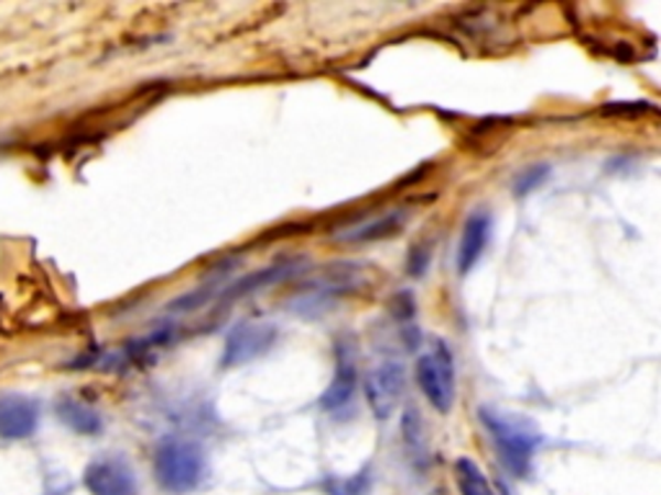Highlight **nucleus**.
<instances>
[{
	"label": "nucleus",
	"mask_w": 661,
	"mask_h": 495,
	"mask_svg": "<svg viewBox=\"0 0 661 495\" xmlns=\"http://www.w3.org/2000/svg\"><path fill=\"white\" fill-rule=\"evenodd\" d=\"M91 495H138V480L122 457H99L83 472Z\"/></svg>",
	"instance_id": "nucleus-6"
},
{
	"label": "nucleus",
	"mask_w": 661,
	"mask_h": 495,
	"mask_svg": "<svg viewBox=\"0 0 661 495\" xmlns=\"http://www.w3.org/2000/svg\"><path fill=\"white\" fill-rule=\"evenodd\" d=\"M480 424L491 433L496 449H499L501 464L512 472L514 477H524L532 468L543 433L530 418L520 413H507L496 408H480Z\"/></svg>",
	"instance_id": "nucleus-1"
},
{
	"label": "nucleus",
	"mask_w": 661,
	"mask_h": 495,
	"mask_svg": "<svg viewBox=\"0 0 661 495\" xmlns=\"http://www.w3.org/2000/svg\"><path fill=\"white\" fill-rule=\"evenodd\" d=\"M548 174H551V165L540 163V165H530V168H524L520 176H517L514 182V194L517 197H528L530 191H535L540 184L545 182Z\"/></svg>",
	"instance_id": "nucleus-15"
},
{
	"label": "nucleus",
	"mask_w": 661,
	"mask_h": 495,
	"mask_svg": "<svg viewBox=\"0 0 661 495\" xmlns=\"http://www.w3.org/2000/svg\"><path fill=\"white\" fill-rule=\"evenodd\" d=\"M42 408L34 397L0 395V439L21 441L34 437L40 429Z\"/></svg>",
	"instance_id": "nucleus-7"
},
{
	"label": "nucleus",
	"mask_w": 661,
	"mask_h": 495,
	"mask_svg": "<svg viewBox=\"0 0 661 495\" xmlns=\"http://www.w3.org/2000/svg\"><path fill=\"white\" fill-rule=\"evenodd\" d=\"M357 393V366L355 359L339 351V362H336V374L321 397V408L326 413H339L355 400Z\"/></svg>",
	"instance_id": "nucleus-11"
},
{
	"label": "nucleus",
	"mask_w": 661,
	"mask_h": 495,
	"mask_svg": "<svg viewBox=\"0 0 661 495\" xmlns=\"http://www.w3.org/2000/svg\"><path fill=\"white\" fill-rule=\"evenodd\" d=\"M426 268H430V248L416 245L409 253V274L411 276H424Z\"/></svg>",
	"instance_id": "nucleus-18"
},
{
	"label": "nucleus",
	"mask_w": 661,
	"mask_h": 495,
	"mask_svg": "<svg viewBox=\"0 0 661 495\" xmlns=\"http://www.w3.org/2000/svg\"><path fill=\"white\" fill-rule=\"evenodd\" d=\"M403 393H405V370L401 362H393V359H390V362H382L375 366V370L367 372L365 395L372 413L380 418V421H386V418L393 416L398 405L403 400Z\"/></svg>",
	"instance_id": "nucleus-5"
},
{
	"label": "nucleus",
	"mask_w": 661,
	"mask_h": 495,
	"mask_svg": "<svg viewBox=\"0 0 661 495\" xmlns=\"http://www.w3.org/2000/svg\"><path fill=\"white\" fill-rule=\"evenodd\" d=\"M403 220H405V215L401 212V209H395V212L382 215V217H378V220L357 224L355 230L344 232L342 238L347 240V243H375V240L395 235V232L403 228Z\"/></svg>",
	"instance_id": "nucleus-12"
},
{
	"label": "nucleus",
	"mask_w": 661,
	"mask_h": 495,
	"mask_svg": "<svg viewBox=\"0 0 661 495\" xmlns=\"http://www.w3.org/2000/svg\"><path fill=\"white\" fill-rule=\"evenodd\" d=\"M213 295H215V289H213V287H199V289L189 292V295L176 297L174 302L169 305V310H171V312H192V310H197V307L205 305L207 299L213 297Z\"/></svg>",
	"instance_id": "nucleus-17"
},
{
	"label": "nucleus",
	"mask_w": 661,
	"mask_h": 495,
	"mask_svg": "<svg viewBox=\"0 0 661 495\" xmlns=\"http://www.w3.org/2000/svg\"><path fill=\"white\" fill-rule=\"evenodd\" d=\"M455 480L463 495H496L488 477L484 475V470L473 460H468V457H460V460L455 462Z\"/></svg>",
	"instance_id": "nucleus-13"
},
{
	"label": "nucleus",
	"mask_w": 661,
	"mask_h": 495,
	"mask_svg": "<svg viewBox=\"0 0 661 495\" xmlns=\"http://www.w3.org/2000/svg\"><path fill=\"white\" fill-rule=\"evenodd\" d=\"M403 439L409 444L411 452L422 454L424 452V437H422V416L416 408H405L403 416Z\"/></svg>",
	"instance_id": "nucleus-16"
},
{
	"label": "nucleus",
	"mask_w": 661,
	"mask_h": 495,
	"mask_svg": "<svg viewBox=\"0 0 661 495\" xmlns=\"http://www.w3.org/2000/svg\"><path fill=\"white\" fill-rule=\"evenodd\" d=\"M55 413L67 429L80 433V437H96V433H101L104 429L101 413L75 395H59L55 403Z\"/></svg>",
	"instance_id": "nucleus-10"
},
{
	"label": "nucleus",
	"mask_w": 661,
	"mask_h": 495,
	"mask_svg": "<svg viewBox=\"0 0 661 495\" xmlns=\"http://www.w3.org/2000/svg\"><path fill=\"white\" fill-rule=\"evenodd\" d=\"M153 470L163 491L176 495L192 493L205 477V452L197 441L176 437L163 439L155 449Z\"/></svg>",
	"instance_id": "nucleus-2"
},
{
	"label": "nucleus",
	"mask_w": 661,
	"mask_h": 495,
	"mask_svg": "<svg viewBox=\"0 0 661 495\" xmlns=\"http://www.w3.org/2000/svg\"><path fill=\"white\" fill-rule=\"evenodd\" d=\"M297 272H300L297 261H282V264L259 268V272L246 274L243 279L232 282L230 287H225L223 289V299H225V302H236V299L246 297V295H253V292L274 287V284L290 279V276H295Z\"/></svg>",
	"instance_id": "nucleus-9"
},
{
	"label": "nucleus",
	"mask_w": 661,
	"mask_h": 495,
	"mask_svg": "<svg viewBox=\"0 0 661 495\" xmlns=\"http://www.w3.org/2000/svg\"><path fill=\"white\" fill-rule=\"evenodd\" d=\"M430 495H442V491H437V493H430Z\"/></svg>",
	"instance_id": "nucleus-19"
},
{
	"label": "nucleus",
	"mask_w": 661,
	"mask_h": 495,
	"mask_svg": "<svg viewBox=\"0 0 661 495\" xmlns=\"http://www.w3.org/2000/svg\"><path fill=\"white\" fill-rule=\"evenodd\" d=\"M328 495H367L370 493V475L367 472H359L355 477L339 480V477H330L326 483Z\"/></svg>",
	"instance_id": "nucleus-14"
},
{
	"label": "nucleus",
	"mask_w": 661,
	"mask_h": 495,
	"mask_svg": "<svg viewBox=\"0 0 661 495\" xmlns=\"http://www.w3.org/2000/svg\"><path fill=\"white\" fill-rule=\"evenodd\" d=\"M274 341H277V326H272V322H261V320L238 322V326L230 328L228 339H225L220 364L225 370H232V366L253 362V359L264 356L267 351L274 346Z\"/></svg>",
	"instance_id": "nucleus-4"
},
{
	"label": "nucleus",
	"mask_w": 661,
	"mask_h": 495,
	"mask_svg": "<svg viewBox=\"0 0 661 495\" xmlns=\"http://www.w3.org/2000/svg\"><path fill=\"white\" fill-rule=\"evenodd\" d=\"M416 382L422 387V393L430 405L437 413L453 410L455 403V364L453 356H449V349L445 343H437V349L430 351V354L419 356L416 362Z\"/></svg>",
	"instance_id": "nucleus-3"
},
{
	"label": "nucleus",
	"mask_w": 661,
	"mask_h": 495,
	"mask_svg": "<svg viewBox=\"0 0 661 495\" xmlns=\"http://www.w3.org/2000/svg\"><path fill=\"white\" fill-rule=\"evenodd\" d=\"M488 238H491V215L486 209H476L463 224L460 245H457V272L468 274L476 268L488 245Z\"/></svg>",
	"instance_id": "nucleus-8"
}]
</instances>
